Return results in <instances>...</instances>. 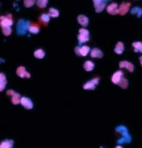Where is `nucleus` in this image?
Returning a JSON list of instances; mask_svg holds the SVG:
<instances>
[{"instance_id":"nucleus-1","label":"nucleus","mask_w":142,"mask_h":148,"mask_svg":"<svg viewBox=\"0 0 142 148\" xmlns=\"http://www.w3.org/2000/svg\"><path fill=\"white\" fill-rule=\"evenodd\" d=\"M115 131L117 132H119L123 136L122 138H120L118 140V144H122L124 143H130L131 141V137L128 134V129L126 126L124 125H120L116 128Z\"/></svg>"},{"instance_id":"nucleus-2","label":"nucleus","mask_w":142,"mask_h":148,"mask_svg":"<svg viewBox=\"0 0 142 148\" xmlns=\"http://www.w3.org/2000/svg\"><path fill=\"white\" fill-rule=\"evenodd\" d=\"M30 26V21H26L24 19H20L17 24L16 30L19 35H24L26 34V30H28Z\"/></svg>"},{"instance_id":"nucleus-3","label":"nucleus","mask_w":142,"mask_h":148,"mask_svg":"<svg viewBox=\"0 0 142 148\" xmlns=\"http://www.w3.org/2000/svg\"><path fill=\"white\" fill-rule=\"evenodd\" d=\"M79 34L77 36V39L79 40V44L81 45L84 42H88L89 40V31L85 29H80L79 30Z\"/></svg>"},{"instance_id":"nucleus-4","label":"nucleus","mask_w":142,"mask_h":148,"mask_svg":"<svg viewBox=\"0 0 142 148\" xmlns=\"http://www.w3.org/2000/svg\"><path fill=\"white\" fill-rule=\"evenodd\" d=\"M94 5L97 13L101 12L107 5L108 1L105 0H94Z\"/></svg>"},{"instance_id":"nucleus-5","label":"nucleus","mask_w":142,"mask_h":148,"mask_svg":"<svg viewBox=\"0 0 142 148\" xmlns=\"http://www.w3.org/2000/svg\"><path fill=\"white\" fill-rule=\"evenodd\" d=\"M0 20H1V23H0V24H1L2 28L6 27H10L13 24L11 14H8L6 16H1L0 17Z\"/></svg>"},{"instance_id":"nucleus-6","label":"nucleus","mask_w":142,"mask_h":148,"mask_svg":"<svg viewBox=\"0 0 142 148\" xmlns=\"http://www.w3.org/2000/svg\"><path fill=\"white\" fill-rule=\"evenodd\" d=\"M90 51V48L88 46H83L82 47H79V46H76L74 49V51L75 53L78 55H80V56H86L88 53Z\"/></svg>"},{"instance_id":"nucleus-7","label":"nucleus","mask_w":142,"mask_h":148,"mask_svg":"<svg viewBox=\"0 0 142 148\" xmlns=\"http://www.w3.org/2000/svg\"><path fill=\"white\" fill-rule=\"evenodd\" d=\"M99 81H100L99 78H95L92 79L84 84L83 88L85 90H94L95 89V86L98 84Z\"/></svg>"},{"instance_id":"nucleus-8","label":"nucleus","mask_w":142,"mask_h":148,"mask_svg":"<svg viewBox=\"0 0 142 148\" xmlns=\"http://www.w3.org/2000/svg\"><path fill=\"white\" fill-rule=\"evenodd\" d=\"M130 6L131 4L130 3H122L118 8L119 15L121 16L126 15V13L128 12Z\"/></svg>"},{"instance_id":"nucleus-9","label":"nucleus","mask_w":142,"mask_h":148,"mask_svg":"<svg viewBox=\"0 0 142 148\" xmlns=\"http://www.w3.org/2000/svg\"><path fill=\"white\" fill-rule=\"evenodd\" d=\"M20 104H22L25 108L28 110H30L33 108V103L30 98L22 97L20 99Z\"/></svg>"},{"instance_id":"nucleus-10","label":"nucleus","mask_w":142,"mask_h":148,"mask_svg":"<svg viewBox=\"0 0 142 148\" xmlns=\"http://www.w3.org/2000/svg\"><path fill=\"white\" fill-rule=\"evenodd\" d=\"M118 5L116 3H113L110 4H109L108 8H107V12L109 14L112 15H117V14L119 13V10H118Z\"/></svg>"},{"instance_id":"nucleus-11","label":"nucleus","mask_w":142,"mask_h":148,"mask_svg":"<svg viewBox=\"0 0 142 148\" xmlns=\"http://www.w3.org/2000/svg\"><path fill=\"white\" fill-rule=\"evenodd\" d=\"M16 74L19 77H20V78H24V77H26L27 78H30L31 77L30 74L26 71L25 68L24 66H19V68H18L16 70Z\"/></svg>"},{"instance_id":"nucleus-12","label":"nucleus","mask_w":142,"mask_h":148,"mask_svg":"<svg viewBox=\"0 0 142 148\" xmlns=\"http://www.w3.org/2000/svg\"><path fill=\"white\" fill-rule=\"evenodd\" d=\"M119 66L120 68H125L126 69L128 70L130 72H133L134 71V65L130 62H128L127 61H122L119 63Z\"/></svg>"},{"instance_id":"nucleus-13","label":"nucleus","mask_w":142,"mask_h":148,"mask_svg":"<svg viewBox=\"0 0 142 148\" xmlns=\"http://www.w3.org/2000/svg\"><path fill=\"white\" fill-rule=\"evenodd\" d=\"M123 75V72L121 70H118V71L116 72L113 75L112 77V81L113 84H118L119 81H120V79L122 78Z\"/></svg>"},{"instance_id":"nucleus-14","label":"nucleus","mask_w":142,"mask_h":148,"mask_svg":"<svg viewBox=\"0 0 142 148\" xmlns=\"http://www.w3.org/2000/svg\"><path fill=\"white\" fill-rule=\"evenodd\" d=\"M91 57L92 58L101 59L103 57V53L98 48H94L91 52Z\"/></svg>"},{"instance_id":"nucleus-15","label":"nucleus","mask_w":142,"mask_h":148,"mask_svg":"<svg viewBox=\"0 0 142 148\" xmlns=\"http://www.w3.org/2000/svg\"><path fill=\"white\" fill-rule=\"evenodd\" d=\"M77 20H78V23L83 27H87L89 23V19L88 17L83 15L78 16Z\"/></svg>"},{"instance_id":"nucleus-16","label":"nucleus","mask_w":142,"mask_h":148,"mask_svg":"<svg viewBox=\"0 0 142 148\" xmlns=\"http://www.w3.org/2000/svg\"><path fill=\"white\" fill-rule=\"evenodd\" d=\"M7 80L5 75L3 73L0 74V91H2L5 87L7 84Z\"/></svg>"},{"instance_id":"nucleus-17","label":"nucleus","mask_w":142,"mask_h":148,"mask_svg":"<svg viewBox=\"0 0 142 148\" xmlns=\"http://www.w3.org/2000/svg\"><path fill=\"white\" fill-rule=\"evenodd\" d=\"M124 50V45L121 42H118L115 48L114 49L115 52L117 54H122L123 51Z\"/></svg>"},{"instance_id":"nucleus-18","label":"nucleus","mask_w":142,"mask_h":148,"mask_svg":"<svg viewBox=\"0 0 142 148\" xmlns=\"http://www.w3.org/2000/svg\"><path fill=\"white\" fill-rule=\"evenodd\" d=\"M11 102L14 105H18L20 103V95L19 93L15 92L14 94L11 96Z\"/></svg>"},{"instance_id":"nucleus-19","label":"nucleus","mask_w":142,"mask_h":148,"mask_svg":"<svg viewBox=\"0 0 142 148\" xmlns=\"http://www.w3.org/2000/svg\"><path fill=\"white\" fill-rule=\"evenodd\" d=\"M94 64L93 63H92L91 61H87L84 64V69L86 70V71H88V72H90V71H92V70L94 69Z\"/></svg>"},{"instance_id":"nucleus-20","label":"nucleus","mask_w":142,"mask_h":148,"mask_svg":"<svg viewBox=\"0 0 142 148\" xmlns=\"http://www.w3.org/2000/svg\"><path fill=\"white\" fill-rule=\"evenodd\" d=\"M13 146V141L11 140H7L4 141L0 145L1 148H11Z\"/></svg>"},{"instance_id":"nucleus-21","label":"nucleus","mask_w":142,"mask_h":148,"mask_svg":"<svg viewBox=\"0 0 142 148\" xmlns=\"http://www.w3.org/2000/svg\"><path fill=\"white\" fill-rule=\"evenodd\" d=\"M133 46L134 48L135 53H137L139 51L142 53V42H134L133 44Z\"/></svg>"},{"instance_id":"nucleus-22","label":"nucleus","mask_w":142,"mask_h":148,"mask_svg":"<svg viewBox=\"0 0 142 148\" xmlns=\"http://www.w3.org/2000/svg\"><path fill=\"white\" fill-rule=\"evenodd\" d=\"M34 55L35 56V57H36V58L39 59H42L44 58L45 55V53L43 51V49H37V50H36L34 52Z\"/></svg>"},{"instance_id":"nucleus-23","label":"nucleus","mask_w":142,"mask_h":148,"mask_svg":"<svg viewBox=\"0 0 142 148\" xmlns=\"http://www.w3.org/2000/svg\"><path fill=\"white\" fill-rule=\"evenodd\" d=\"M48 15L49 16H51L52 18H56L59 16L60 12L57 9L54 8H50L49 10Z\"/></svg>"},{"instance_id":"nucleus-24","label":"nucleus","mask_w":142,"mask_h":148,"mask_svg":"<svg viewBox=\"0 0 142 148\" xmlns=\"http://www.w3.org/2000/svg\"><path fill=\"white\" fill-rule=\"evenodd\" d=\"M118 85L121 88L126 89L128 87V80L126 78H124V77H122V78L120 79V81H119Z\"/></svg>"},{"instance_id":"nucleus-25","label":"nucleus","mask_w":142,"mask_h":148,"mask_svg":"<svg viewBox=\"0 0 142 148\" xmlns=\"http://www.w3.org/2000/svg\"><path fill=\"white\" fill-rule=\"evenodd\" d=\"M28 30L31 33L33 34H37L39 32L40 29H39V27L37 25H31L29 27V29H28Z\"/></svg>"},{"instance_id":"nucleus-26","label":"nucleus","mask_w":142,"mask_h":148,"mask_svg":"<svg viewBox=\"0 0 142 148\" xmlns=\"http://www.w3.org/2000/svg\"><path fill=\"white\" fill-rule=\"evenodd\" d=\"M137 14V17L140 18L142 15V9L137 8V7H135V8H133L131 10V14L134 15V14Z\"/></svg>"},{"instance_id":"nucleus-27","label":"nucleus","mask_w":142,"mask_h":148,"mask_svg":"<svg viewBox=\"0 0 142 148\" xmlns=\"http://www.w3.org/2000/svg\"><path fill=\"white\" fill-rule=\"evenodd\" d=\"M2 31L3 34L5 36H10L11 33V29L10 27H6L2 28Z\"/></svg>"},{"instance_id":"nucleus-28","label":"nucleus","mask_w":142,"mask_h":148,"mask_svg":"<svg viewBox=\"0 0 142 148\" xmlns=\"http://www.w3.org/2000/svg\"><path fill=\"white\" fill-rule=\"evenodd\" d=\"M47 3V0H38L37 1V5L40 8H45L46 7Z\"/></svg>"},{"instance_id":"nucleus-29","label":"nucleus","mask_w":142,"mask_h":148,"mask_svg":"<svg viewBox=\"0 0 142 148\" xmlns=\"http://www.w3.org/2000/svg\"><path fill=\"white\" fill-rule=\"evenodd\" d=\"M35 3V0H25L24 1V5L26 7V8H31V7L34 5Z\"/></svg>"},{"instance_id":"nucleus-30","label":"nucleus","mask_w":142,"mask_h":148,"mask_svg":"<svg viewBox=\"0 0 142 148\" xmlns=\"http://www.w3.org/2000/svg\"><path fill=\"white\" fill-rule=\"evenodd\" d=\"M41 19L43 22L47 23L49 22V20H50V16H49L48 14H42L41 16Z\"/></svg>"},{"instance_id":"nucleus-31","label":"nucleus","mask_w":142,"mask_h":148,"mask_svg":"<svg viewBox=\"0 0 142 148\" xmlns=\"http://www.w3.org/2000/svg\"><path fill=\"white\" fill-rule=\"evenodd\" d=\"M15 91H14V90H9L7 91L6 94L7 95L12 96V95L14 94V93H15Z\"/></svg>"},{"instance_id":"nucleus-32","label":"nucleus","mask_w":142,"mask_h":148,"mask_svg":"<svg viewBox=\"0 0 142 148\" xmlns=\"http://www.w3.org/2000/svg\"><path fill=\"white\" fill-rule=\"evenodd\" d=\"M139 60H140V65H141V66H142V56H141V57H140Z\"/></svg>"},{"instance_id":"nucleus-33","label":"nucleus","mask_w":142,"mask_h":148,"mask_svg":"<svg viewBox=\"0 0 142 148\" xmlns=\"http://www.w3.org/2000/svg\"><path fill=\"white\" fill-rule=\"evenodd\" d=\"M116 148H122V147L120 146H117L116 147Z\"/></svg>"}]
</instances>
